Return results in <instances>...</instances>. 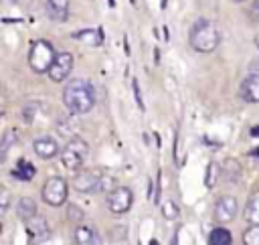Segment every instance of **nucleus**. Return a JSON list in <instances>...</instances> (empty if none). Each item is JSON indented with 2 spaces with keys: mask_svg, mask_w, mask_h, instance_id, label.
<instances>
[{
  "mask_svg": "<svg viewBox=\"0 0 259 245\" xmlns=\"http://www.w3.org/2000/svg\"><path fill=\"white\" fill-rule=\"evenodd\" d=\"M42 200L49 205V207H61L67 202V196H69V184L65 178L61 176H51L45 180L42 184Z\"/></svg>",
  "mask_w": 259,
  "mask_h": 245,
  "instance_id": "5",
  "label": "nucleus"
},
{
  "mask_svg": "<svg viewBox=\"0 0 259 245\" xmlns=\"http://www.w3.org/2000/svg\"><path fill=\"white\" fill-rule=\"evenodd\" d=\"M217 178H219V164H217V162H210V164L206 166L204 184H206V186H214V184H217Z\"/></svg>",
  "mask_w": 259,
  "mask_h": 245,
  "instance_id": "22",
  "label": "nucleus"
},
{
  "mask_svg": "<svg viewBox=\"0 0 259 245\" xmlns=\"http://www.w3.org/2000/svg\"><path fill=\"white\" fill-rule=\"evenodd\" d=\"M71 71H73V55L67 51L57 53L53 65L49 67V79L55 83H63L65 79H69Z\"/></svg>",
  "mask_w": 259,
  "mask_h": 245,
  "instance_id": "8",
  "label": "nucleus"
},
{
  "mask_svg": "<svg viewBox=\"0 0 259 245\" xmlns=\"http://www.w3.org/2000/svg\"><path fill=\"white\" fill-rule=\"evenodd\" d=\"M8 209H10V194H8L6 188H2V190H0V213L4 215Z\"/></svg>",
  "mask_w": 259,
  "mask_h": 245,
  "instance_id": "24",
  "label": "nucleus"
},
{
  "mask_svg": "<svg viewBox=\"0 0 259 245\" xmlns=\"http://www.w3.org/2000/svg\"><path fill=\"white\" fill-rule=\"evenodd\" d=\"M26 233H28V237H30L32 243H45V241H49L51 229H49L47 219L32 217L30 221H26Z\"/></svg>",
  "mask_w": 259,
  "mask_h": 245,
  "instance_id": "10",
  "label": "nucleus"
},
{
  "mask_svg": "<svg viewBox=\"0 0 259 245\" xmlns=\"http://www.w3.org/2000/svg\"><path fill=\"white\" fill-rule=\"evenodd\" d=\"M79 192H99L105 188V176L99 170H83L73 180Z\"/></svg>",
  "mask_w": 259,
  "mask_h": 245,
  "instance_id": "7",
  "label": "nucleus"
},
{
  "mask_svg": "<svg viewBox=\"0 0 259 245\" xmlns=\"http://www.w3.org/2000/svg\"><path fill=\"white\" fill-rule=\"evenodd\" d=\"M132 202H134V192L127 186H115L105 196V205H107L109 213H113V215L127 213L132 209Z\"/></svg>",
  "mask_w": 259,
  "mask_h": 245,
  "instance_id": "6",
  "label": "nucleus"
},
{
  "mask_svg": "<svg viewBox=\"0 0 259 245\" xmlns=\"http://www.w3.org/2000/svg\"><path fill=\"white\" fill-rule=\"evenodd\" d=\"M245 219H247V223H257L259 225V192H255V194H251L249 196V200H247V205H245Z\"/></svg>",
  "mask_w": 259,
  "mask_h": 245,
  "instance_id": "17",
  "label": "nucleus"
},
{
  "mask_svg": "<svg viewBox=\"0 0 259 245\" xmlns=\"http://www.w3.org/2000/svg\"><path fill=\"white\" fill-rule=\"evenodd\" d=\"M233 241V237H231V231L227 229V227H214L210 233H208V243L210 245H229Z\"/></svg>",
  "mask_w": 259,
  "mask_h": 245,
  "instance_id": "16",
  "label": "nucleus"
},
{
  "mask_svg": "<svg viewBox=\"0 0 259 245\" xmlns=\"http://www.w3.org/2000/svg\"><path fill=\"white\" fill-rule=\"evenodd\" d=\"M160 211H162L164 219H168V221H174V219H178V215H180V209H178V205H176L174 200H170V198L162 202Z\"/></svg>",
  "mask_w": 259,
  "mask_h": 245,
  "instance_id": "20",
  "label": "nucleus"
},
{
  "mask_svg": "<svg viewBox=\"0 0 259 245\" xmlns=\"http://www.w3.org/2000/svg\"><path fill=\"white\" fill-rule=\"evenodd\" d=\"M12 138H16L14 132H6V134H4L2 150H0V160H6V154H8V148H10V144H12Z\"/></svg>",
  "mask_w": 259,
  "mask_h": 245,
  "instance_id": "23",
  "label": "nucleus"
},
{
  "mask_svg": "<svg viewBox=\"0 0 259 245\" xmlns=\"http://www.w3.org/2000/svg\"><path fill=\"white\" fill-rule=\"evenodd\" d=\"M8 2H18V0H8Z\"/></svg>",
  "mask_w": 259,
  "mask_h": 245,
  "instance_id": "29",
  "label": "nucleus"
},
{
  "mask_svg": "<svg viewBox=\"0 0 259 245\" xmlns=\"http://www.w3.org/2000/svg\"><path fill=\"white\" fill-rule=\"evenodd\" d=\"M67 10H69V0H47V14L53 20H67Z\"/></svg>",
  "mask_w": 259,
  "mask_h": 245,
  "instance_id": "14",
  "label": "nucleus"
},
{
  "mask_svg": "<svg viewBox=\"0 0 259 245\" xmlns=\"http://www.w3.org/2000/svg\"><path fill=\"white\" fill-rule=\"evenodd\" d=\"M249 12H251V18H253V20H259V0H253V2H251Z\"/></svg>",
  "mask_w": 259,
  "mask_h": 245,
  "instance_id": "25",
  "label": "nucleus"
},
{
  "mask_svg": "<svg viewBox=\"0 0 259 245\" xmlns=\"http://www.w3.org/2000/svg\"><path fill=\"white\" fill-rule=\"evenodd\" d=\"M34 166L28 162V160H18V164H16V168H14V176L16 178H20V180H30V178H34Z\"/></svg>",
  "mask_w": 259,
  "mask_h": 245,
  "instance_id": "18",
  "label": "nucleus"
},
{
  "mask_svg": "<svg viewBox=\"0 0 259 245\" xmlns=\"http://www.w3.org/2000/svg\"><path fill=\"white\" fill-rule=\"evenodd\" d=\"M237 211H239V202H237L235 196H231V194L221 196V198L214 202V213H212L214 223H219V225L231 223V221L237 217Z\"/></svg>",
  "mask_w": 259,
  "mask_h": 245,
  "instance_id": "9",
  "label": "nucleus"
},
{
  "mask_svg": "<svg viewBox=\"0 0 259 245\" xmlns=\"http://www.w3.org/2000/svg\"><path fill=\"white\" fill-rule=\"evenodd\" d=\"M241 97L249 103H259V75L251 73L241 83Z\"/></svg>",
  "mask_w": 259,
  "mask_h": 245,
  "instance_id": "12",
  "label": "nucleus"
},
{
  "mask_svg": "<svg viewBox=\"0 0 259 245\" xmlns=\"http://www.w3.org/2000/svg\"><path fill=\"white\" fill-rule=\"evenodd\" d=\"M243 243H247V245H259V225L257 223H253L243 233Z\"/></svg>",
  "mask_w": 259,
  "mask_h": 245,
  "instance_id": "21",
  "label": "nucleus"
},
{
  "mask_svg": "<svg viewBox=\"0 0 259 245\" xmlns=\"http://www.w3.org/2000/svg\"><path fill=\"white\" fill-rule=\"evenodd\" d=\"M16 215L22 221H30L32 217H36V202L30 196H22L16 202Z\"/></svg>",
  "mask_w": 259,
  "mask_h": 245,
  "instance_id": "15",
  "label": "nucleus"
},
{
  "mask_svg": "<svg viewBox=\"0 0 259 245\" xmlns=\"http://www.w3.org/2000/svg\"><path fill=\"white\" fill-rule=\"evenodd\" d=\"M188 43L194 51L198 53H212L219 43H221V32H219V26L212 22V20H206V18H200L196 20L192 26H190V32H188Z\"/></svg>",
  "mask_w": 259,
  "mask_h": 245,
  "instance_id": "2",
  "label": "nucleus"
},
{
  "mask_svg": "<svg viewBox=\"0 0 259 245\" xmlns=\"http://www.w3.org/2000/svg\"><path fill=\"white\" fill-rule=\"evenodd\" d=\"M32 150H34V154H36L38 158H42V160H51V158L57 156V152H59V144H57L53 138L42 136V138H36V140L32 142Z\"/></svg>",
  "mask_w": 259,
  "mask_h": 245,
  "instance_id": "11",
  "label": "nucleus"
},
{
  "mask_svg": "<svg viewBox=\"0 0 259 245\" xmlns=\"http://www.w3.org/2000/svg\"><path fill=\"white\" fill-rule=\"evenodd\" d=\"M87 158H89V146L81 138L69 140L61 152V162L71 172H79L83 168V164L87 162Z\"/></svg>",
  "mask_w": 259,
  "mask_h": 245,
  "instance_id": "3",
  "label": "nucleus"
},
{
  "mask_svg": "<svg viewBox=\"0 0 259 245\" xmlns=\"http://www.w3.org/2000/svg\"><path fill=\"white\" fill-rule=\"evenodd\" d=\"M69 217H71V219H77V221L81 223V219H83V213H77L75 205H71V207H69Z\"/></svg>",
  "mask_w": 259,
  "mask_h": 245,
  "instance_id": "26",
  "label": "nucleus"
},
{
  "mask_svg": "<svg viewBox=\"0 0 259 245\" xmlns=\"http://www.w3.org/2000/svg\"><path fill=\"white\" fill-rule=\"evenodd\" d=\"M57 53L53 49V45L49 40H34L30 43V51H28V65L34 73H49V67L53 65Z\"/></svg>",
  "mask_w": 259,
  "mask_h": 245,
  "instance_id": "4",
  "label": "nucleus"
},
{
  "mask_svg": "<svg viewBox=\"0 0 259 245\" xmlns=\"http://www.w3.org/2000/svg\"><path fill=\"white\" fill-rule=\"evenodd\" d=\"M63 103H65L67 111L73 115L89 113L95 105V93H93L91 83L87 79H71L65 85Z\"/></svg>",
  "mask_w": 259,
  "mask_h": 245,
  "instance_id": "1",
  "label": "nucleus"
},
{
  "mask_svg": "<svg viewBox=\"0 0 259 245\" xmlns=\"http://www.w3.org/2000/svg\"><path fill=\"white\" fill-rule=\"evenodd\" d=\"M233 2H245V0H233Z\"/></svg>",
  "mask_w": 259,
  "mask_h": 245,
  "instance_id": "28",
  "label": "nucleus"
},
{
  "mask_svg": "<svg viewBox=\"0 0 259 245\" xmlns=\"http://www.w3.org/2000/svg\"><path fill=\"white\" fill-rule=\"evenodd\" d=\"M255 43H257V49H259V34L255 36Z\"/></svg>",
  "mask_w": 259,
  "mask_h": 245,
  "instance_id": "27",
  "label": "nucleus"
},
{
  "mask_svg": "<svg viewBox=\"0 0 259 245\" xmlns=\"http://www.w3.org/2000/svg\"><path fill=\"white\" fill-rule=\"evenodd\" d=\"M75 38H81V40H85L87 45H91V47H99L101 45V34L97 32V30H81V32H75L73 34Z\"/></svg>",
  "mask_w": 259,
  "mask_h": 245,
  "instance_id": "19",
  "label": "nucleus"
},
{
  "mask_svg": "<svg viewBox=\"0 0 259 245\" xmlns=\"http://www.w3.org/2000/svg\"><path fill=\"white\" fill-rule=\"evenodd\" d=\"M75 243H81V245H97L101 243L99 235L95 233V229L91 225H77L75 229Z\"/></svg>",
  "mask_w": 259,
  "mask_h": 245,
  "instance_id": "13",
  "label": "nucleus"
}]
</instances>
